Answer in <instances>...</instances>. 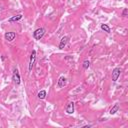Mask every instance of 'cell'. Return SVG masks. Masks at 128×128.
Wrapping results in <instances>:
<instances>
[{
  "mask_svg": "<svg viewBox=\"0 0 128 128\" xmlns=\"http://www.w3.org/2000/svg\"><path fill=\"white\" fill-rule=\"evenodd\" d=\"M45 32H46L45 28H38V29H36V30L33 32V37H34L36 40H40L42 37L44 36Z\"/></svg>",
  "mask_w": 128,
  "mask_h": 128,
  "instance_id": "obj_1",
  "label": "cell"
},
{
  "mask_svg": "<svg viewBox=\"0 0 128 128\" xmlns=\"http://www.w3.org/2000/svg\"><path fill=\"white\" fill-rule=\"evenodd\" d=\"M35 60H36V51H35V50H32L31 55H30V60H29V67H28V70H29V71H31L32 68H33L34 63H35Z\"/></svg>",
  "mask_w": 128,
  "mask_h": 128,
  "instance_id": "obj_2",
  "label": "cell"
},
{
  "mask_svg": "<svg viewBox=\"0 0 128 128\" xmlns=\"http://www.w3.org/2000/svg\"><path fill=\"white\" fill-rule=\"evenodd\" d=\"M120 73H121V69L119 67H116V68L113 69V71H112V80L114 82H116L117 80H118V78L120 76Z\"/></svg>",
  "mask_w": 128,
  "mask_h": 128,
  "instance_id": "obj_3",
  "label": "cell"
},
{
  "mask_svg": "<svg viewBox=\"0 0 128 128\" xmlns=\"http://www.w3.org/2000/svg\"><path fill=\"white\" fill-rule=\"evenodd\" d=\"M66 84H67V79L64 76H60L58 81H57V86L59 88H63V87L66 86Z\"/></svg>",
  "mask_w": 128,
  "mask_h": 128,
  "instance_id": "obj_4",
  "label": "cell"
},
{
  "mask_svg": "<svg viewBox=\"0 0 128 128\" xmlns=\"http://www.w3.org/2000/svg\"><path fill=\"white\" fill-rule=\"evenodd\" d=\"M13 81L16 85H19L20 84V81H21V78H20V75H19V72L17 69H14L13 70Z\"/></svg>",
  "mask_w": 128,
  "mask_h": 128,
  "instance_id": "obj_5",
  "label": "cell"
},
{
  "mask_svg": "<svg viewBox=\"0 0 128 128\" xmlns=\"http://www.w3.org/2000/svg\"><path fill=\"white\" fill-rule=\"evenodd\" d=\"M4 37H5V39H6L7 41L12 42V41L15 39V37H16V33H15V32H6L5 35H4Z\"/></svg>",
  "mask_w": 128,
  "mask_h": 128,
  "instance_id": "obj_6",
  "label": "cell"
},
{
  "mask_svg": "<svg viewBox=\"0 0 128 128\" xmlns=\"http://www.w3.org/2000/svg\"><path fill=\"white\" fill-rule=\"evenodd\" d=\"M69 39H70V37L69 36H64V37H62V39L60 40V43H59V49H63L64 47L66 46V44L68 43V41H69Z\"/></svg>",
  "mask_w": 128,
  "mask_h": 128,
  "instance_id": "obj_7",
  "label": "cell"
},
{
  "mask_svg": "<svg viewBox=\"0 0 128 128\" xmlns=\"http://www.w3.org/2000/svg\"><path fill=\"white\" fill-rule=\"evenodd\" d=\"M66 113L67 114H73L74 113V102H69L66 106Z\"/></svg>",
  "mask_w": 128,
  "mask_h": 128,
  "instance_id": "obj_8",
  "label": "cell"
},
{
  "mask_svg": "<svg viewBox=\"0 0 128 128\" xmlns=\"http://www.w3.org/2000/svg\"><path fill=\"white\" fill-rule=\"evenodd\" d=\"M20 19H22V14H18V15H15V16H13L11 18H9L8 21L11 23V22H14V21H18Z\"/></svg>",
  "mask_w": 128,
  "mask_h": 128,
  "instance_id": "obj_9",
  "label": "cell"
},
{
  "mask_svg": "<svg viewBox=\"0 0 128 128\" xmlns=\"http://www.w3.org/2000/svg\"><path fill=\"white\" fill-rule=\"evenodd\" d=\"M118 110H119V104H117V103H116V104L113 106V107L109 110V113H110L111 115H113V114H115Z\"/></svg>",
  "mask_w": 128,
  "mask_h": 128,
  "instance_id": "obj_10",
  "label": "cell"
},
{
  "mask_svg": "<svg viewBox=\"0 0 128 128\" xmlns=\"http://www.w3.org/2000/svg\"><path fill=\"white\" fill-rule=\"evenodd\" d=\"M38 98L39 99H44L45 97H46V91L45 90H41V91H39V93H38Z\"/></svg>",
  "mask_w": 128,
  "mask_h": 128,
  "instance_id": "obj_11",
  "label": "cell"
},
{
  "mask_svg": "<svg viewBox=\"0 0 128 128\" xmlns=\"http://www.w3.org/2000/svg\"><path fill=\"white\" fill-rule=\"evenodd\" d=\"M101 29L103 31H105V32H107V33H110V31H111L110 27L107 24H101Z\"/></svg>",
  "mask_w": 128,
  "mask_h": 128,
  "instance_id": "obj_12",
  "label": "cell"
},
{
  "mask_svg": "<svg viewBox=\"0 0 128 128\" xmlns=\"http://www.w3.org/2000/svg\"><path fill=\"white\" fill-rule=\"evenodd\" d=\"M82 66H83V68L85 69V70H86V69H88L89 68V66H90V61L89 60H84L83 61V64H82Z\"/></svg>",
  "mask_w": 128,
  "mask_h": 128,
  "instance_id": "obj_13",
  "label": "cell"
},
{
  "mask_svg": "<svg viewBox=\"0 0 128 128\" xmlns=\"http://www.w3.org/2000/svg\"><path fill=\"white\" fill-rule=\"evenodd\" d=\"M127 14H128V9H127V8H125V9L123 10V12H122V16H123V17H126V16H127Z\"/></svg>",
  "mask_w": 128,
  "mask_h": 128,
  "instance_id": "obj_14",
  "label": "cell"
}]
</instances>
